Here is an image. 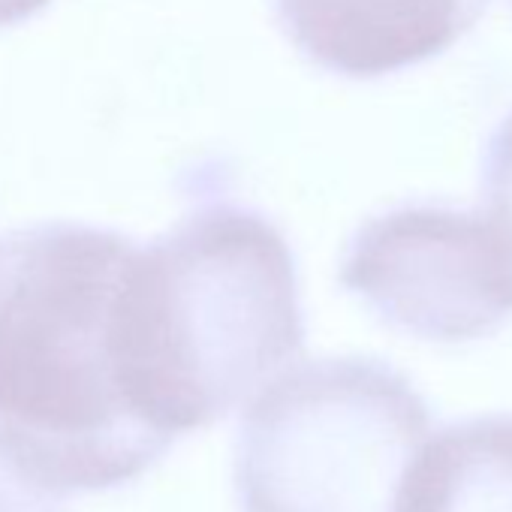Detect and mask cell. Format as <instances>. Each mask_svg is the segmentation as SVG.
I'll use <instances>...</instances> for the list:
<instances>
[{
	"mask_svg": "<svg viewBox=\"0 0 512 512\" xmlns=\"http://www.w3.org/2000/svg\"><path fill=\"white\" fill-rule=\"evenodd\" d=\"M428 407L380 359L302 362L250 395L232 443L241 512H395Z\"/></svg>",
	"mask_w": 512,
	"mask_h": 512,
	"instance_id": "3",
	"label": "cell"
},
{
	"mask_svg": "<svg viewBox=\"0 0 512 512\" xmlns=\"http://www.w3.org/2000/svg\"><path fill=\"white\" fill-rule=\"evenodd\" d=\"M482 196L485 211L512 238V115L491 133L482 154Z\"/></svg>",
	"mask_w": 512,
	"mask_h": 512,
	"instance_id": "7",
	"label": "cell"
},
{
	"mask_svg": "<svg viewBox=\"0 0 512 512\" xmlns=\"http://www.w3.org/2000/svg\"><path fill=\"white\" fill-rule=\"evenodd\" d=\"M491 0H272L281 34L314 67L380 79L470 34Z\"/></svg>",
	"mask_w": 512,
	"mask_h": 512,
	"instance_id": "5",
	"label": "cell"
},
{
	"mask_svg": "<svg viewBox=\"0 0 512 512\" xmlns=\"http://www.w3.org/2000/svg\"><path fill=\"white\" fill-rule=\"evenodd\" d=\"M49 4L52 0H0V28L22 25L34 19L37 13H43Z\"/></svg>",
	"mask_w": 512,
	"mask_h": 512,
	"instance_id": "9",
	"label": "cell"
},
{
	"mask_svg": "<svg viewBox=\"0 0 512 512\" xmlns=\"http://www.w3.org/2000/svg\"><path fill=\"white\" fill-rule=\"evenodd\" d=\"M0 512H64L49 500H40L22 488H16L13 482L0 479Z\"/></svg>",
	"mask_w": 512,
	"mask_h": 512,
	"instance_id": "8",
	"label": "cell"
},
{
	"mask_svg": "<svg viewBox=\"0 0 512 512\" xmlns=\"http://www.w3.org/2000/svg\"><path fill=\"white\" fill-rule=\"evenodd\" d=\"M133 238L52 220L0 238V467L49 491L139 479L169 443L124 404L106 323Z\"/></svg>",
	"mask_w": 512,
	"mask_h": 512,
	"instance_id": "1",
	"label": "cell"
},
{
	"mask_svg": "<svg viewBox=\"0 0 512 512\" xmlns=\"http://www.w3.org/2000/svg\"><path fill=\"white\" fill-rule=\"evenodd\" d=\"M395 512H512V416L458 422L422 443Z\"/></svg>",
	"mask_w": 512,
	"mask_h": 512,
	"instance_id": "6",
	"label": "cell"
},
{
	"mask_svg": "<svg viewBox=\"0 0 512 512\" xmlns=\"http://www.w3.org/2000/svg\"><path fill=\"white\" fill-rule=\"evenodd\" d=\"M338 281L386 326L464 344L512 320V238L488 211L398 205L359 226Z\"/></svg>",
	"mask_w": 512,
	"mask_h": 512,
	"instance_id": "4",
	"label": "cell"
},
{
	"mask_svg": "<svg viewBox=\"0 0 512 512\" xmlns=\"http://www.w3.org/2000/svg\"><path fill=\"white\" fill-rule=\"evenodd\" d=\"M139 329L157 428L220 422L305 350L287 235L250 205L196 202L139 247Z\"/></svg>",
	"mask_w": 512,
	"mask_h": 512,
	"instance_id": "2",
	"label": "cell"
}]
</instances>
